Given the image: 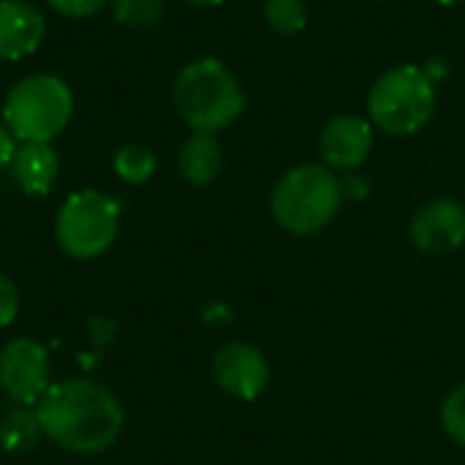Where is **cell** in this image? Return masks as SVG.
I'll list each match as a JSON object with an SVG mask.
<instances>
[{
    "label": "cell",
    "instance_id": "cell-22",
    "mask_svg": "<svg viewBox=\"0 0 465 465\" xmlns=\"http://www.w3.org/2000/svg\"><path fill=\"white\" fill-rule=\"evenodd\" d=\"M341 188H343V196H357V199H362V196L368 193V188H365V180H362V177L341 180Z\"/></svg>",
    "mask_w": 465,
    "mask_h": 465
},
{
    "label": "cell",
    "instance_id": "cell-16",
    "mask_svg": "<svg viewBox=\"0 0 465 465\" xmlns=\"http://www.w3.org/2000/svg\"><path fill=\"white\" fill-rule=\"evenodd\" d=\"M264 19L281 35H294L308 25L305 0H264Z\"/></svg>",
    "mask_w": 465,
    "mask_h": 465
},
{
    "label": "cell",
    "instance_id": "cell-8",
    "mask_svg": "<svg viewBox=\"0 0 465 465\" xmlns=\"http://www.w3.org/2000/svg\"><path fill=\"white\" fill-rule=\"evenodd\" d=\"M213 376L226 395L256 401L270 384V365L259 349L248 343H226L213 360Z\"/></svg>",
    "mask_w": 465,
    "mask_h": 465
},
{
    "label": "cell",
    "instance_id": "cell-10",
    "mask_svg": "<svg viewBox=\"0 0 465 465\" xmlns=\"http://www.w3.org/2000/svg\"><path fill=\"white\" fill-rule=\"evenodd\" d=\"M319 150L324 158V166L332 172H349L368 161L373 150V123L357 114H341L332 117L319 139Z\"/></svg>",
    "mask_w": 465,
    "mask_h": 465
},
{
    "label": "cell",
    "instance_id": "cell-7",
    "mask_svg": "<svg viewBox=\"0 0 465 465\" xmlns=\"http://www.w3.org/2000/svg\"><path fill=\"white\" fill-rule=\"evenodd\" d=\"M0 387L16 403H38L49 384L46 349L30 338H14L0 351Z\"/></svg>",
    "mask_w": 465,
    "mask_h": 465
},
{
    "label": "cell",
    "instance_id": "cell-4",
    "mask_svg": "<svg viewBox=\"0 0 465 465\" xmlns=\"http://www.w3.org/2000/svg\"><path fill=\"white\" fill-rule=\"evenodd\" d=\"M436 104V82L422 65L403 63L373 82L368 93V120L390 136H411L433 120Z\"/></svg>",
    "mask_w": 465,
    "mask_h": 465
},
{
    "label": "cell",
    "instance_id": "cell-6",
    "mask_svg": "<svg viewBox=\"0 0 465 465\" xmlns=\"http://www.w3.org/2000/svg\"><path fill=\"white\" fill-rule=\"evenodd\" d=\"M120 229V204L101 191L71 193L54 221L57 245L74 259H95L106 253Z\"/></svg>",
    "mask_w": 465,
    "mask_h": 465
},
{
    "label": "cell",
    "instance_id": "cell-19",
    "mask_svg": "<svg viewBox=\"0 0 465 465\" xmlns=\"http://www.w3.org/2000/svg\"><path fill=\"white\" fill-rule=\"evenodd\" d=\"M46 3L68 19H87V16L98 14L106 0H46Z\"/></svg>",
    "mask_w": 465,
    "mask_h": 465
},
{
    "label": "cell",
    "instance_id": "cell-17",
    "mask_svg": "<svg viewBox=\"0 0 465 465\" xmlns=\"http://www.w3.org/2000/svg\"><path fill=\"white\" fill-rule=\"evenodd\" d=\"M163 14L166 0H114V19L136 30H150L161 25Z\"/></svg>",
    "mask_w": 465,
    "mask_h": 465
},
{
    "label": "cell",
    "instance_id": "cell-18",
    "mask_svg": "<svg viewBox=\"0 0 465 465\" xmlns=\"http://www.w3.org/2000/svg\"><path fill=\"white\" fill-rule=\"evenodd\" d=\"M441 425L455 444L465 447V381L447 395L441 406Z\"/></svg>",
    "mask_w": 465,
    "mask_h": 465
},
{
    "label": "cell",
    "instance_id": "cell-2",
    "mask_svg": "<svg viewBox=\"0 0 465 465\" xmlns=\"http://www.w3.org/2000/svg\"><path fill=\"white\" fill-rule=\"evenodd\" d=\"M172 98L177 114L202 134L223 131L245 109V93L237 76L218 57L188 63L172 84Z\"/></svg>",
    "mask_w": 465,
    "mask_h": 465
},
{
    "label": "cell",
    "instance_id": "cell-13",
    "mask_svg": "<svg viewBox=\"0 0 465 465\" xmlns=\"http://www.w3.org/2000/svg\"><path fill=\"white\" fill-rule=\"evenodd\" d=\"M221 166H223V150L215 134L193 131L180 150V172L185 183L204 188L221 174Z\"/></svg>",
    "mask_w": 465,
    "mask_h": 465
},
{
    "label": "cell",
    "instance_id": "cell-23",
    "mask_svg": "<svg viewBox=\"0 0 465 465\" xmlns=\"http://www.w3.org/2000/svg\"><path fill=\"white\" fill-rule=\"evenodd\" d=\"M422 68H425V74H428V76H430L436 84H439V82L447 76V60H441V57H433V60H428Z\"/></svg>",
    "mask_w": 465,
    "mask_h": 465
},
{
    "label": "cell",
    "instance_id": "cell-14",
    "mask_svg": "<svg viewBox=\"0 0 465 465\" xmlns=\"http://www.w3.org/2000/svg\"><path fill=\"white\" fill-rule=\"evenodd\" d=\"M41 436H44V430L38 425V417L30 411H14L0 425V447L11 455L35 450Z\"/></svg>",
    "mask_w": 465,
    "mask_h": 465
},
{
    "label": "cell",
    "instance_id": "cell-15",
    "mask_svg": "<svg viewBox=\"0 0 465 465\" xmlns=\"http://www.w3.org/2000/svg\"><path fill=\"white\" fill-rule=\"evenodd\" d=\"M114 172L123 183L142 185L155 174V155L142 144H125L114 155Z\"/></svg>",
    "mask_w": 465,
    "mask_h": 465
},
{
    "label": "cell",
    "instance_id": "cell-3",
    "mask_svg": "<svg viewBox=\"0 0 465 465\" xmlns=\"http://www.w3.org/2000/svg\"><path fill=\"white\" fill-rule=\"evenodd\" d=\"M341 202L343 188L335 172L324 163H302L275 183L270 213L283 232L308 237L335 221Z\"/></svg>",
    "mask_w": 465,
    "mask_h": 465
},
{
    "label": "cell",
    "instance_id": "cell-20",
    "mask_svg": "<svg viewBox=\"0 0 465 465\" xmlns=\"http://www.w3.org/2000/svg\"><path fill=\"white\" fill-rule=\"evenodd\" d=\"M16 313H19V292L11 278L0 275V330L14 324Z\"/></svg>",
    "mask_w": 465,
    "mask_h": 465
},
{
    "label": "cell",
    "instance_id": "cell-25",
    "mask_svg": "<svg viewBox=\"0 0 465 465\" xmlns=\"http://www.w3.org/2000/svg\"><path fill=\"white\" fill-rule=\"evenodd\" d=\"M439 5H458V3H463V0H436Z\"/></svg>",
    "mask_w": 465,
    "mask_h": 465
},
{
    "label": "cell",
    "instance_id": "cell-11",
    "mask_svg": "<svg viewBox=\"0 0 465 465\" xmlns=\"http://www.w3.org/2000/svg\"><path fill=\"white\" fill-rule=\"evenodd\" d=\"M46 33L44 14L27 0H0V60L33 54Z\"/></svg>",
    "mask_w": 465,
    "mask_h": 465
},
{
    "label": "cell",
    "instance_id": "cell-24",
    "mask_svg": "<svg viewBox=\"0 0 465 465\" xmlns=\"http://www.w3.org/2000/svg\"><path fill=\"white\" fill-rule=\"evenodd\" d=\"M188 3H193V5H218L223 0H188Z\"/></svg>",
    "mask_w": 465,
    "mask_h": 465
},
{
    "label": "cell",
    "instance_id": "cell-9",
    "mask_svg": "<svg viewBox=\"0 0 465 465\" xmlns=\"http://www.w3.org/2000/svg\"><path fill=\"white\" fill-rule=\"evenodd\" d=\"M411 242L430 256H444L463 248L465 204L455 199H433L422 204L411 221Z\"/></svg>",
    "mask_w": 465,
    "mask_h": 465
},
{
    "label": "cell",
    "instance_id": "cell-12",
    "mask_svg": "<svg viewBox=\"0 0 465 465\" xmlns=\"http://www.w3.org/2000/svg\"><path fill=\"white\" fill-rule=\"evenodd\" d=\"M14 177L27 196H46L57 180V153L49 142H25L11 161Z\"/></svg>",
    "mask_w": 465,
    "mask_h": 465
},
{
    "label": "cell",
    "instance_id": "cell-21",
    "mask_svg": "<svg viewBox=\"0 0 465 465\" xmlns=\"http://www.w3.org/2000/svg\"><path fill=\"white\" fill-rule=\"evenodd\" d=\"M16 155V139L14 134L5 128V123H0V166H8Z\"/></svg>",
    "mask_w": 465,
    "mask_h": 465
},
{
    "label": "cell",
    "instance_id": "cell-1",
    "mask_svg": "<svg viewBox=\"0 0 465 465\" xmlns=\"http://www.w3.org/2000/svg\"><path fill=\"white\" fill-rule=\"evenodd\" d=\"M44 436L65 452L95 455L109 450L123 430V406L112 390L90 379L52 384L35 406Z\"/></svg>",
    "mask_w": 465,
    "mask_h": 465
},
{
    "label": "cell",
    "instance_id": "cell-5",
    "mask_svg": "<svg viewBox=\"0 0 465 465\" xmlns=\"http://www.w3.org/2000/svg\"><path fill=\"white\" fill-rule=\"evenodd\" d=\"M74 114V95L60 76L30 74L19 79L3 104V123L19 144L52 142Z\"/></svg>",
    "mask_w": 465,
    "mask_h": 465
}]
</instances>
